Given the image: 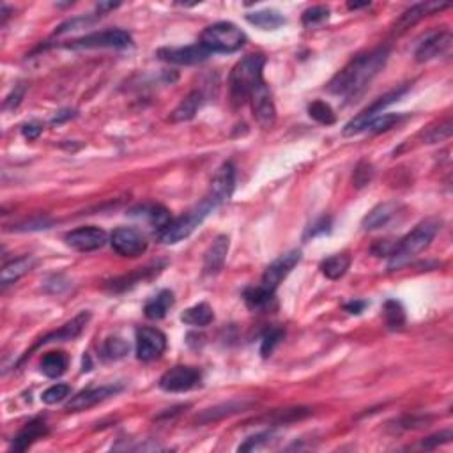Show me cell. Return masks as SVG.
<instances>
[{
  "instance_id": "cell-1",
  "label": "cell",
  "mask_w": 453,
  "mask_h": 453,
  "mask_svg": "<svg viewBox=\"0 0 453 453\" xmlns=\"http://www.w3.org/2000/svg\"><path fill=\"white\" fill-rule=\"evenodd\" d=\"M390 57L386 47H379L369 54L358 55L342 71H338L328 84V91L344 100H353L360 96L370 85V82L383 71Z\"/></svg>"
},
{
  "instance_id": "cell-2",
  "label": "cell",
  "mask_w": 453,
  "mask_h": 453,
  "mask_svg": "<svg viewBox=\"0 0 453 453\" xmlns=\"http://www.w3.org/2000/svg\"><path fill=\"white\" fill-rule=\"evenodd\" d=\"M441 220L429 218L425 222L418 223L399 245L393 248L392 255H390L388 269L390 271H397L407 266L418 254H422L425 248H429L432 239L436 238L439 231H441Z\"/></svg>"
},
{
  "instance_id": "cell-3",
  "label": "cell",
  "mask_w": 453,
  "mask_h": 453,
  "mask_svg": "<svg viewBox=\"0 0 453 453\" xmlns=\"http://www.w3.org/2000/svg\"><path fill=\"white\" fill-rule=\"evenodd\" d=\"M266 57L261 54L246 55L231 73V100L234 107H243L246 101L250 100L252 93L255 91L262 78V70H264Z\"/></svg>"
},
{
  "instance_id": "cell-4",
  "label": "cell",
  "mask_w": 453,
  "mask_h": 453,
  "mask_svg": "<svg viewBox=\"0 0 453 453\" xmlns=\"http://www.w3.org/2000/svg\"><path fill=\"white\" fill-rule=\"evenodd\" d=\"M218 208L220 204L211 195H206L197 208H193L192 211H188L181 218L172 220L170 225L158 234V241L162 243V245H176V243L183 241L188 236H192V232L195 231L197 227Z\"/></svg>"
},
{
  "instance_id": "cell-5",
  "label": "cell",
  "mask_w": 453,
  "mask_h": 453,
  "mask_svg": "<svg viewBox=\"0 0 453 453\" xmlns=\"http://www.w3.org/2000/svg\"><path fill=\"white\" fill-rule=\"evenodd\" d=\"M246 43V34L231 22H218L209 25L200 36V45L209 54H234L241 50Z\"/></svg>"
},
{
  "instance_id": "cell-6",
  "label": "cell",
  "mask_w": 453,
  "mask_h": 453,
  "mask_svg": "<svg viewBox=\"0 0 453 453\" xmlns=\"http://www.w3.org/2000/svg\"><path fill=\"white\" fill-rule=\"evenodd\" d=\"M133 45L131 34L121 29H112V31H101L87 34L80 39H75L68 48L73 50H96V48H128Z\"/></svg>"
},
{
  "instance_id": "cell-7",
  "label": "cell",
  "mask_w": 453,
  "mask_h": 453,
  "mask_svg": "<svg viewBox=\"0 0 453 453\" xmlns=\"http://www.w3.org/2000/svg\"><path fill=\"white\" fill-rule=\"evenodd\" d=\"M407 91H409V85H406V87H399V89H395V91H392V93L384 94V96L379 98L376 103H372L370 107H367L365 110H361L360 114H358V116L351 121V123H347L346 128H344V135H346V137H353V135L363 133V128L367 126V123H369V121H372L374 117H377L379 114H383L384 108L390 107V105L395 103V101H399L400 98L407 93Z\"/></svg>"
},
{
  "instance_id": "cell-8",
  "label": "cell",
  "mask_w": 453,
  "mask_h": 453,
  "mask_svg": "<svg viewBox=\"0 0 453 453\" xmlns=\"http://www.w3.org/2000/svg\"><path fill=\"white\" fill-rule=\"evenodd\" d=\"M110 245L114 252L123 257H139L147 250L146 236L131 227H119L112 232Z\"/></svg>"
},
{
  "instance_id": "cell-9",
  "label": "cell",
  "mask_w": 453,
  "mask_h": 453,
  "mask_svg": "<svg viewBox=\"0 0 453 453\" xmlns=\"http://www.w3.org/2000/svg\"><path fill=\"white\" fill-rule=\"evenodd\" d=\"M202 379V374L195 367H174L167 370L160 379V388L169 393H183L197 388Z\"/></svg>"
},
{
  "instance_id": "cell-10",
  "label": "cell",
  "mask_w": 453,
  "mask_h": 453,
  "mask_svg": "<svg viewBox=\"0 0 453 453\" xmlns=\"http://www.w3.org/2000/svg\"><path fill=\"white\" fill-rule=\"evenodd\" d=\"M252 103V112H254V117L257 121V124L264 130H269L273 128L275 123H277V107H275L273 96H271V91H269L268 84L264 80L255 87V91L250 96Z\"/></svg>"
},
{
  "instance_id": "cell-11",
  "label": "cell",
  "mask_w": 453,
  "mask_h": 453,
  "mask_svg": "<svg viewBox=\"0 0 453 453\" xmlns=\"http://www.w3.org/2000/svg\"><path fill=\"white\" fill-rule=\"evenodd\" d=\"M301 252L300 250H291L287 254L280 255L273 264H269L268 269L262 275V287L268 289V291L275 292L278 285L285 280V278L291 275V271L300 264L301 261Z\"/></svg>"
},
{
  "instance_id": "cell-12",
  "label": "cell",
  "mask_w": 453,
  "mask_h": 453,
  "mask_svg": "<svg viewBox=\"0 0 453 453\" xmlns=\"http://www.w3.org/2000/svg\"><path fill=\"white\" fill-rule=\"evenodd\" d=\"M167 349V337L156 328H140L137 331V358L140 361H153Z\"/></svg>"
},
{
  "instance_id": "cell-13",
  "label": "cell",
  "mask_w": 453,
  "mask_h": 453,
  "mask_svg": "<svg viewBox=\"0 0 453 453\" xmlns=\"http://www.w3.org/2000/svg\"><path fill=\"white\" fill-rule=\"evenodd\" d=\"M123 392V384H107V386H101V388H93V390H84L78 395H75L70 402L66 404V411L70 413H78L85 411L89 407L96 406V404L105 402L110 397H116L117 393Z\"/></svg>"
},
{
  "instance_id": "cell-14",
  "label": "cell",
  "mask_w": 453,
  "mask_h": 453,
  "mask_svg": "<svg viewBox=\"0 0 453 453\" xmlns=\"http://www.w3.org/2000/svg\"><path fill=\"white\" fill-rule=\"evenodd\" d=\"M66 243L77 252H94L103 248L107 243V232L100 227H80L66 234Z\"/></svg>"
},
{
  "instance_id": "cell-15",
  "label": "cell",
  "mask_w": 453,
  "mask_h": 453,
  "mask_svg": "<svg viewBox=\"0 0 453 453\" xmlns=\"http://www.w3.org/2000/svg\"><path fill=\"white\" fill-rule=\"evenodd\" d=\"M89 321H91V314H89V312H82V314H78L75 319H71L70 323L59 328L57 331H54V333H48L47 337H43L31 351H27V354H25V356L22 358L20 361L27 360V358L32 356V353H34L36 349H39L41 346H48V344H52V342H62V340H73V338H77L78 335L84 331V328L87 326Z\"/></svg>"
},
{
  "instance_id": "cell-16",
  "label": "cell",
  "mask_w": 453,
  "mask_h": 453,
  "mask_svg": "<svg viewBox=\"0 0 453 453\" xmlns=\"http://www.w3.org/2000/svg\"><path fill=\"white\" fill-rule=\"evenodd\" d=\"M156 55L162 59V61L170 62V64L193 66L208 61V57L211 54H209V50H206L200 43H197V45H190V47L181 48H160Z\"/></svg>"
},
{
  "instance_id": "cell-17",
  "label": "cell",
  "mask_w": 453,
  "mask_h": 453,
  "mask_svg": "<svg viewBox=\"0 0 453 453\" xmlns=\"http://www.w3.org/2000/svg\"><path fill=\"white\" fill-rule=\"evenodd\" d=\"M448 8V4H438V2H422V4H415L409 9L402 13L399 18L395 20V24L392 27L393 36H402L406 34L411 27H415L420 20H423L425 16L432 15L434 11H441V9Z\"/></svg>"
},
{
  "instance_id": "cell-18",
  "label": "cell",
  "mask_w": 453,
  "mask_h": 453,
  "mask_svg": "<svg viewBox=\"0 0 453 453\" xmlns=\"http://www.w3.org/2000/svg\"><path fill=\"white\" fill-rule=\"evenodd\" d=\"M452 32L450 31H438L427 36L422 43H420L418 50H416L415 57L418 62H429L436 57L448 54L452 48Z\"/></svg>"
},
{
  "instance_id": "cell-19",
  "label": "cell",
  "mask_w": 453,
  "mask_h": 453,
  "mask_svg": "<svg viewBox=\"0 0 453 453\" xmlns=\"http://www.w3.org/2000/svg\"><path fill=\"white\" fill-rule=\"evenodd\" d=\"M236 188V169L231 162L223 163L218 170H216L215 177L211 181L208 195H211L216 202L222 206L227 200L231 199Z\"/></svg>"
},
{
  "instance_id": "cell-20",
  "label": "cell",
  "mask_w": 453,
  "mask_h": 453,
  "mask_svg": "<svg viewBox=\"0 0 453 453\" xmlns=\"http://www.w3.org/2000/svg\"><path fill=\"white\" fill-rule=\"evenodd\" d=\"M229 245H231L229 236H218L209 246V250L206 252V257H204V273L208 277H215L223 269L227 254H229Z\"/></svg>"
},
{
  "instance_id": "cell-21",
  "label": "cell",
  "mask_w": 453,
  "mask_h": 453,
  "mask_svg": "<svg viewBox=\"0 0 453 453\" xmlns=\"http://www.w3.org/2000/svg\"><path fill=\"white\" fill-rule=\"evenodd\" d=\"M128 215L133 216V218L146 220V222H149L160 232L163 229H167L170 225V222H172L169 209L160 206V204H142V206H137V208L131 209Z\"/></svg>"
},
{
  "instance_id": "cell-22",
  "label": "cell",
  "mask_w": 453,
  "mask_h": 453,
  "mask_svg": "<svg viewBox=\"0 0 453 453\" xmlns=\"http://www.w3.org/2000/svg\"><path fill=\"white\" fill-rule=\"evenodd\" d=\"M48 434V425L43 418H36L32 422H29L24 429L20 430L16 438L13 439L11 450L15 452H25L31 445H34L38 439L45 438Z\"/></svg>"
},
{
  "instance_id": "cell-23",
  "label": "cell",
  "mask_w": 453,
  "mask_h": 453,
  "mask_svg": "<svg viewBox=\"0 0 453 453\" xmlns=\"http://www.w3.org/2000/svg\"><path fill=\"white\" fill-rule=\"evenodd\" d=\"M36 259L32 255H25V257L15 259V261L8 262V264L2 268V273H0V285L2 289L9 287V285L16 284L22 277H25L27 273H31L36 266Z\"/></svg>"
},
{
  "instance_id": "cell-24",
  "label": "cell",
  "mask_w": 453,
  "mask_h": 453,
  "mask_svg": "<svg viewBox=\"0 0 453 453\" xmlns=\"http://www.w3.org/2000/svg\"><path fill=\"white\" fill-rule=\"evenodd\" d=\"M397 209H399V204L397 202L379 204V206H376V208L363 218L361 227H363L365 231H376V229L388 225V223L395 218Z\"/></svg>"
},
{
  "instance_id": "cell-25",
  "label": "cell",
  "mask_w": 453,
  "mask_h": 453,
  "mask_svg": "<svg viewBox=\"0 0 453 453\" xmlns=\"http://www.w3.org/2000/svg\"><path fill=\"white\" fill-rule=\"evenodd\" d=\"M176 300H174V292L165 289V291L158 292L156 296L151 298L149 301L144 307V314H146L147 319L151 321H160L167 315V312L174 307Z\"/></svg>"
},
{
  "instance_id": "cell-26",
  "label": "cell",
  "mask_w": 453,
  "mask_h": 453,
  "mask_svg": "<svg viewBox=\"0 0 453 453\" xmlns=\"http://www.w3.org/2000/svg\"><path fill=\"white\" fill-rule=\"evenodd\" d=\"M248 406H250L248 402H234V400L227 404H220V406L211 407V409H206L202 415L197 416L195 422L199 423V425H208V423L218 422V420L225 418V416L236 415V413L243 411V409H246Z\"/></svg>"
},
{
  "instance_id": "cell-27",
  "label": "cell",
  "mask_w": 453,
  "mask_h": 453,
  "mask_svg": "<svg viewBox=\"0 0 453 453\" xmlns=\"http://www.w3.org/2000/svg\"><path fill=\"white\" fill-rule=\"evenodd\" d=\"M246 22L262 29V31H275V29L285 25V18L275 9H262V11L250 13V15H246Z\"/></svg>"
},
{
  "instance_id": "cell-28",
  "label": "cell",
  "mask_w": 453,
  "mask_h": 453,
  "mask_svg": "<svg viewBox=\"0 0 453 453\" xmlns=\"http://www.w3.org/2000/svg\"><path fill=\"white\" fill-rule=\"evenodd\" d=\"M213 319H215V314H213V308L208 303L193 305V307H190L188 310L181 314V321L183 323L197 328L209 326L213 323Z\"/></svg>"
},
{
  "instance_id": "cell-29",
  "label": "cell",
  "mask_w": 453,
  "mask_h": 453,
  "mask_svg": "<svg viewBox=\"0 0 453 453\" xmlns=\"http://www.w3.org/2000/svg\"><path fill=\"white\" fill-rule=\"evenodd\" d=\"M243 298H245L246 307L250 308V310L262 312L271 307V303H273L275 300V292L268 291V289H264L262 285H259V287L246 289Z\"/></svg>"
},
{
  "instance_id": "cell-30",
  "label": "cell",
  "mask_w": 453,
  "mask_h": 453,
  "mask_svg": "<svg viewBox=\"0 0 453 453\" xmlns=\"http://www.w3.org/2000/svg\"><path fill=\"white\" fill-rule=\"evenodd\" d=\"M200 105H202V93L200 91H193L192 94L181 101L179 107L172 112V121L174 123H186L192 121L195 117V114L199 112Z\"/></svg>"
},
{
  "instance_id": "cell-31",
  "label": "cell",
  "mask_w": 453,
  "mask_h": 453,
  "mask_svg": "<svg viewBox=\"0 0 453 453\" xmlns=\"http://www.w3.org/2000/svg\"><path fill=\"white\" fill-rule=\"evenodd\" d=\"M160 271H162V268H160V266L144 268L133 275H126V277H121V278H116V280H112L108 287H110V291H114V292L126 291V289L133 287V285H137V284H140V282L147 280V278L154 277V275H158Z\"/></svg>"
},
{
  "instance_id": "cell-32",
  "label": "cell",
  "mask_w": 453,
  "mask_h": 453,
  "mask_svg": "<svg viewBox=\"0 0 453 453\" xmlns=\"http://www.w3.org/2000/svg\"><path fill=\"white\" fill-rule=\"evenodd\" d=\"M68 365H70V360H68L66 353H62V351L48 353L41 360V372L50 379H55V377H61L68 370Z\"/></svg>"
},
{
  "instance_id": "cell-33",
  "label": "cell",
  "mask_w": 453,
  "mask_h": 453,
  "mask_svg": "<svg viewBox=\"0 0 453 453\" xmlns=\"http://www.w3.org/2000/svg\"><path fill=\"white\" fill-rule=\"evenodd\" d=\"M312 415V409L308 407H292V409H280L275 411L273 415H268L261 420V422L271 423V425H287L292 422H300V420L308 418Z\"/></svg>"
},
{
  "instance_id": "cell-34",
  "label": "cell",
  "mask_w": 453,
  "mask_h": 453,
  "mask_svg": "<svg viewBox=\"0 0 453 453\" xmlns=\"http://www.w3.org/2000/svg\"><path fill=\"white\" fill-rule=\"evenodd\" d=\"M351 266V257L347 254H338L333 257H328L326 261L321 264V271L330 280H338L347 273V269Z\"/></svg>"
},
{
  "instance_id": "cell-35",
  "label": "cell",
  "mask_w": 453,
  "mask_h": 453,
  "mask_svg": "<svg viewBox=\"0 0 453 453\" xmlns=\"http://www.w3.org/2000/svg\"><path fill=\"white\" fill-rule=\"evenodd\" d=\"M130 353V344L121 337H108L101 346V358L105 361H117Z\"/></svg>"
},
{
  "instance_id": "cell-36",
  "label": "cell",
  "mask_w": 453,
  "mask_h": 453,
  "mask_svg": "<svg viewBox=\"0 0 453 453\" xmlns=\"http://www.w3.org/2000/svg\"><path fill=\"white\" fill-rule=\"evenodd\" d=\"M404 119H406L404 114H379V116L374 117L372 121L367 123V126L363 128V131H367V133H381V131H388Z\"/></svg>"
},
{
  "instance_id": "cell-37",
  "label": "cell",
  "mask_w": 453,
  "mask_h": 453,
  "mask_svg": "<svg viewBox=\"0 0 453 453\" xmlns=\"http://www.w3.org/2000/svg\"><path fill=\"white\" fill-rule=\"evenodd\" d=\"M384 321L392 330H399L406 324V310L397 300H388L384 303Z\"/></svg>"
},
{
  "instance_id": "cell-38",
  "label": "cell",
  "mask_w": 453,
  "mask_h": 453,
  "mask_svg": "<svg viewBox=\"0 0 453 453\" xmlns=\"http://www.w3.org/2000/svg\"><path fill=\"white\" fill-rule=\"evenodd\" d=\"M308 116L314 121H317L319 124H324V126H331V124H335V121H337L333 108H331L326 101L321 100L308 105Z\"/></svg>"
},
{
  "instance_id": "cell-39",
  "label": "cell",
  "mask_w": 453,
  "mask_h": 453,
  "mask_svg": "<svg viewBox=\"0 0 453 453\" xmlns=\"http://www.w3.org/2000/svg\"><path fill=\"white\" fill-rule=\"evenodd\" d=\"M278 434L275 430H266V432H261L257 436H252V438L246 439L241 446H239V452H257V450L266 448L271 443L277 441Z\"/></svg>"
},
{
  "instance_id": "cell-40",
  "label": "cell",
  "mask_w": 453,
  "mask_h": 453,
  "mask_svg": "<svg viewBox=\"0 0 453 453\" xmlns=\"http://www.w3.org/2000/svg\"><path fill=\"white\" fill-rule=\"evenodd\" d=\"M453 133L452 119H446L445 123L438 124V126L430 128L427 133H423V142L425 144H438L443 140H448Z\"/></svg>"
},
{
  "instance_id": "cell-41",
  "label": "cell",
  "mask_w": 453,
  "mask_h": 453,
  "mask_svg": "<svg viewBox=\"0 0 453 453\" xmlns=\"http://www.w3.org/2000/svg\"><path fill=\"white\" fill-rule=\"evenodd\" d=\"M328 18H330V9L326 6H314L303 13L301 22L305 27H317V25H323Z\"/></svg>"
},
{
  "instance_id": "cell-42",
  "label": "cell",
  "mask_w": 453,
  "mask_h": 453,
  "mask_svg": "<svg viewBox=\"0 0 453 453\" xmlns=\"http://www.w3.org/2000/svg\"><path fill=\"white\" fill-rule=\"evenodd\" d=\"M374 174H376V170H374L372 163L367 162V160H361V162L356 165V169H354V174H353L354 186H356V188H365L370 181L374 179Z\"/></svg>"
},
{
  "instance_id": "cell-43",
  "label": "cell",
  "mask_w": 453,
  "mask_h": 453,
  "mask_svg": "<svg viewBox=\"0 0 453 453\" xmlns=\"http://www.w3.org/2000/svg\"><path fill=\"white\" fill-rule=\"evenodd\" d=\"M284 338V330L280 328H273V330L266 331V335L262 337V346H261V354L264 358L271 356L275 351V347L280 344V340Z\"/></svg>"
},
{
  "instance_id": "cell-44",
  "label": "cell",
  "mask_w": 453,
  "mask_h": 453,
  "mask_svg": "<svg viewBox=\"0 0 453 453\" xmlns=\"http://www.w3.org/2000/svg\"><path fill=\"white\" fill-rule=\"evenodd\" d=\"M71 388L68 384H54L48 390H45L41 395V400L45 404H59L66 399V397H70Z\"/></svg>"
},
{
  "instance_id": "cell-45",
  "label": "cell",
  "mask_w": 453,
  "mask_h": 453,
  "mask_svg": "<svg viewBox=\"0 0 453 453\" xmlns=\"http://www.w3.org/2000/svg\"><path fill=\"white\" fill-rule=\"evenodd\" d=\"M453 439V432L452 430H443V432H438V434L430 436V438L423 439L422 443V448H427V450H432V448H438L439 445H445V443H450Z\"/></svg>"
},
{
  "instance_id": "cell-46",
  "label": "cell",
  "mask_w": 453,
  "mask_h": 453,
  "mask_svg": "<svg viewBox=\"0 0 453 453\" xmlns=\"http://www.w3.org/2000/svg\"><path fill=\"white\" fill-rule=\"evenodd\" d=\"M93 22H94L93 18H73V20H70V22L62 24L61 27L55 31V34H66V32L78 31V29H84V27H87V25H91Z\"/></svg>"
},
{
  "instance_id": "cell-47",
  "label": "cell",
  "mask_w": 453,
  "mask_h": 453,
  "mask_svg": "<svg viewBox=\"0 0 453 453\" xmlns=\"http://www.w3.org/2000/svg\"><path fill=\"white\" fill-rule=\"evenodd\" d=\"M25 85L24 84H18L15 89H13V93L9 94L8 98H6L4 101V108H8V110H13V108L18 107L20 103H22V100H24L25 96Z\"/></svg>"
},
{
  "instance_id": "cell-48",
  "label": "cell",
  "mask_w": 453,
  "mask_h": 453,
  "mask_svg": "<svg viewBox=\"0 0 453 453\" xmlns=\"http://www.w3.org/2000/svg\"><path fill=\"white\" fill-rule=\"evenodd\" d=\"M330 229H331V220L321 218L314 227H310V231L307 232V236H305V238H310V236L312 238H315L317 234H326V232H330Z\"/></svg>"
},
{
  "instance_id": "cell-49",
  "label": "cell",
  "mask_w": 453,
  "mask_h": 453,
  "mask_svg": "<svg viewBox=\"0 0 453 453\" xmlns=\"http://www.w3.org/2000/svg\"><path fill=\"white\" fill-rule=\"evenodd\" d=\"M41 131L43 126L39 123H29L22 128V133H24V137L27 140H36L41 135Z\"/></svg>"
},
{
  "instance_id": "cell-50",
  "label": "cell",
  "mask_w": 453,
  "mask_h": 453,
  "mask_svg": "<svg viewBox=\"0 0 453 453\" xmlns=\"http://www.w3.org/2000/svg\"><path fill=\"white\" fill-rule=\"evenodd\" d=\"M73 117H77V112L75 110H61L57 116L52 119V124H62V123H66V121L73 119Z\"/></svg>"
},
{
  "instance_id": "cell-51",
  "label": "cell",
  "mask_w": 453,
  "mask_h": 453,
  "mask_svg": "<svg viewBox=\"0 0 453 453\" xmlns=\"http://www.w3.org/2000/svg\"><path fill=\"white\" fill-rule=\"evenodd\" d=\"M365 307H367L365 301H351V303L344 305V308H346L349 314H354V315H360L361 312L365 310Z\"/></svg>"
},
{
  "instance_id": "cell-52",
  "label": "cell",
  "mask_w": 453,
  "mask_h": 453,
  "mask_svg": "<svg viewBox=\"0 0 453 453\" xmlns=\"http://www.w3.org/2000/svg\"><path fill=\"white\" fill-rule=\"evenodd\" d=\"M119 6V2H100V4L96 6V11L100 13V15H105V13L112 11V9H117Z\"/></svg>"
},
{
  "instance_id": "cell-53",
  "label": "cell",
  "mask_w": 453,
  "mask_h": 453,
  "mask_svg": "<svg viewBox=\"0 0 453 453\" xmlns=\"http://www.w3.org/2000/svg\"><path fill=\"white\" fill-rule=\"evenodd\" d=\"M369 2H365V4H354V2H349V4H347V8L351 9V11H354V9H361V8H369Z\"/></svg>"
}]
</instances>
